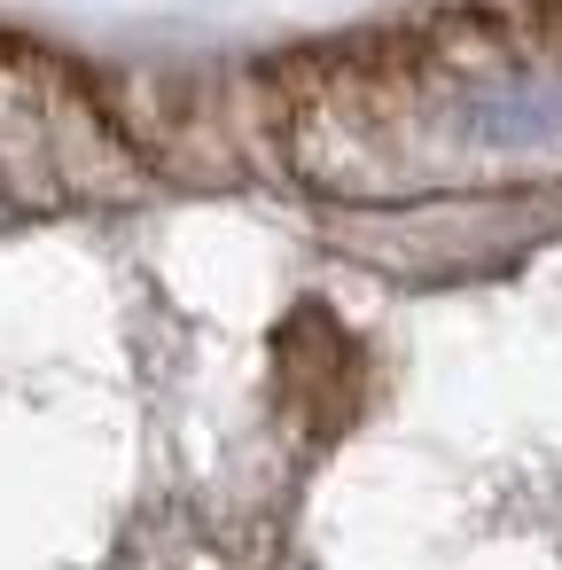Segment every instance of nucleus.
<instances>
[{"instance_id": "nucleus-1", "label": "nucleus", "mask_w": 562, "mask_h": 570, "mask_svg": "<svg viewBox=\"0 0 562 570\" xmlns=\"http://www.w3.org/2000/svg\"><path fill=\"white\" fill-rule=\"evenodd\" d=\"M453 134L469 149H554L562 141V79L546 71H484V79H461L453 102H445Z\"/></svg>"}]
</instances>
